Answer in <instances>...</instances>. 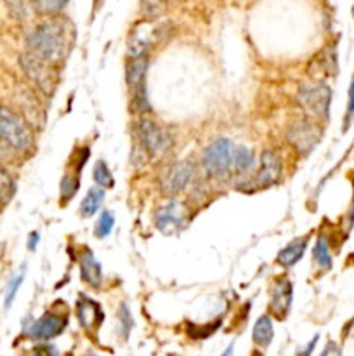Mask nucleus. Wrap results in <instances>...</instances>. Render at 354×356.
Masks as SVG:
<instances>
[{
    "instance_id": "obj_1",
    "label": "nucleus",
    "mask_w": 354,
    "mask_h": 356,
    "mask_svg": "<svg viewBox=\"0 0 354 356\" xmlns=\"http://www.w3.org/2000/svg\"><path fill=\"white\" fill-rule=\"evenodd\" d=\"M75 44V26L69 19L52 16L47 21L41 23L26 35L28 52L58 65L69 54Z\"/></svg>"
},
{
    "instance_id": "obj_2",
    "label": "nucleus",
    "mask_w": 354,
    "mask_h": 356,
    "mask_svg": "<svg viewBox=\"0 0 354 356\" xmlns=\"http://www.w3.org/2000/svg\"><path fill=\"white\" fill-rule=\"evenodd\" d=\"M0 141L16 151H30L35 145L28 122L8 106H0Z\"/></svg>"
},
{
    "instance_id": "obj_3",
    "label": "nucleus",
    "mask_w": 354,
    "mask_h": 356,
    "mask_svg": "<svg viewBox=\"0 0 354 356\" xmlns=\"http://www.w3.org/2000/svg\"><path fill=\"white\" fill-rule=\"evenodd\" d=\"M135 138H137L139 146L144 149L150 158H160L165 153L170 151L174 139L170 132L158 125L151 118H141L135 124Z\"/></svg>"
},
{
    "instance_id": "obj_4",
    "label": "nucleus",
    "mask_w": 354,
    "mask_h": 356,
    "mask_svg": "<svg viewBox=\"0 0 354 356\" xmlns=\"http://www.w3.org/2000/svg\"><path fill=\"white\" fill-rule=\"evenodd\" d=\"M234 143L228 138L212 141L201 153V165L210 178H224L233 171Z\"/></svg>"
},
{
    "instance_id": "obj_5",
    "label": "nucleus",
    "mask_w": 354,
    "mask_h": 356,
    "mask_svg": "<svg viewBox=\"0 0 354 356\" xmlns=\"http://www.w3.org/2000/svg\"><path fill=\"white\" fill-rule=\"evenodd\" d=\"M297 103L314 121H327L332 105V89L325 82L304 84L297 92Z\"/></svg>"
},
{
    "instance_id": "obj_6",
    "label": "nucleus",
    "mask_w": 354,
    "mask_h": 356,
    "mask_svg": "<svg viewBox=\"0 0 354 356\" xmlns=\"http://www.w3.org/2000/svg\"><path fill=\"white\" fill-rule=\"evenodd\" d=\"M283 174V160L278 151L273 149H266L261 155V167L257 169L256 174L250 176L247 181H243L241 185H238L240 191H257V189H264L273 186L274 182H278Z\"/></svg>"
},
{
    "instance_id": "obj_7",
    "label": "nucleus",
    "mask_w": 354,
    "mask_h": 356,
    "mask_svg": "<svg viewBox=\"0 0 354 356\" xmlns=\"http://www.w3.org/2000/svg\"><path fill=\"white\" fill-rule=\"evenodd\" d=\"M19 65H21L25 75L28 76L33 84L37 85L38 91H42L47 96H51L54 92L56 82H58V75H56L54 70L56 65L32 54V52H25L19 58Z\"/></svg>"
},
{
    "instance_id": "obj_8",
    "label": "nucleus",
    "mask_w": 354,
    "mask_h": 356,
    "mask_svg": "<svg viewBox=\"0 0 354 356\" xmlns=\"http://www.w3.org/2000/svg\"><path fill=\"white\" fill-rule=\"evenodd\" d=\"M322 127L316 121H297L287 129V141L294 146V149L300 155H309L322 139Z\"/></svg>"
},
{
    "instance_id": "obj_9",
    "label": "nucleus",
    "mask_w": 354,
    "mask_h": 356,
    "mask_svg": "<svg viewBox=\"0 0 354 356\" xmlns=\"http://www.w3.org/2000/svg\"><path fill=\"white\" fill-rule=\"evenodd\" d=\"M188 221V209L181 200H170L162 205L155 214V226L164 235H174Z\"/></svg>"
},
{
    "instance_id": "obj_10",
    "label": "nucleus",
    "mask_w": 354,
    "mask_h": 356,
    "mask_svg": "<svg viewBox=\"0 0 354 356\" xmlns=\"http://www.w3.org/2000/svg\"><path fill=\"white\" fill-rule=\"evenodd\" d=\"M66 327H68V313L49 311L33 322L26 334L35 341H51L61 335Z\"/></svg>"
},
{
    "instance_id": "obj_11",
    "label": "nucleus",
    "mask_w": 354,
    "mask_h": 356,
    "mask_svg": "<svg viewBox=\"0 0 354 356\" xmlns=\"http://www.w3.org/2000/svg\"><path fill=\"white\" fill-rule=\"evenodd\" d=\"M193 172V164L190 160L175 162L162 176V191L167 193V195H177V193H181L191 182Z\"/></svg>"
},
{
    "instance_id": "obj_12",
    "label": "nucleus",
    "mask_w": 354,
    "mask_h": 356,
    "mask_svg": "<svg viewBox=\"0 0 354 356\" xmlns=\"http://www.w3.org/2000/svg\"><path fill=\"white\" fill-rule=\"evenodd\" d=\"M157 39H160V30L157 26H153L151 23H139V25H135L127 42L129 58L146 56Z\"/></svg>"
},
{
    "instance_id": "obj_13",
    "label": "nucleus",
    "mask_w": 354,
    "mask_h": 356,
    "mask_svg": "<svg viewBox=\"0 0 354 356\" xmlns=\"http://www.w3.org/2000/svg\"><path fill=\"white\" fill-rule=\"evenodd\" d=\"M294 299V285L292 282L283 276V278H278L273 285V291H271V302L269 309L278 320H285L290 313V306H292Z\"/></svg>"
},
{
    "instance_id": "obj_14",
    "label": "nucleus",
    "mask_w": 354,
    "mask_h": 356,
    "mask_svg": "<svg viewBox=\"0 0 354 356\" xmlns=\"http://www.w3.org/2000/svg\"><path fill=\"white\" fill-rule=\"evenodd\" d=\"M77 316L84 331L96 334L101 324L104 322V313L98 301L82 294L77 301Z\"/></svg>"
},
{
    "instance_id": "obj_15",
    "label": "nucleus",
    "mask_w": 354,
    "mask_h": 356,
    "mask_svg": "<svg viewBox=\"0 0 354 356\" xmlns=\"http://www.w3.org/2000/svg\"><path fill=\"white\" fill-rule=\"evenodd\" d=\"M78 266H80L82 280H84L89 287L98 289L102 282V269L91 249H82L80 255H78Z\"/></svg>"
},
{
    "instance_id": "obj_16",
    "label": "nucleus",
    "mask_w": 354,
    "mask_h": 356,
    "mask_svg": "<svg viewBox=\"0 0 354 356\" xmlns=\"http://www.w3.org/2000/svg\"><path fill=\"white\" fill-rule=\"evenodd\" d=\"M150 66V58L146 56H137V58H129L125 65V81L129 89H135L139 85L146 84V73Z\"/></svg>"
},
{
    "instance_id": "obj_17",
    "label": "nucleus",
    "mask_w": 354,
    "mask_h": 356,
    "mask_svg": "<svg viewBox=\"0 0 354 356\" xmlns=\"http://www.w3.org/2000/svg\"><path fill=\"white\" fill-rule=\"evenodd\" d=\"M307 244H309V236H300V238H296V240L290 242L283 251L278 254L276 262L281 266V268H292L296 266L300 259L306 254Z\"/></svg>"
},
{
    "instance_id": "obj_18",
    "label": "nucleus",
    "mask_w": 354,
    "mask_h": 356,
    "mask_svg": "<svg viewBox=\"0 0 354 356\" xmlns=\"http://www.w3.org/2000/svg\"><path fill=\"white\" fill-rule=\"evenodd\" d=\"M256 167V155L247 146H234L233 171L238 174H249Z\"/></svg>"
},
{
    "instance_id": "obj_19",
    "label": "nucleus",
    "mask_w": 354,
    "mask_h": 356,
    "mask_svg": "<svg viewBox=\"0 0 354 356\" xmlns=\"http://www.w3.org/2000/svg\"><path fill=\"white\" fill-rule=\"evenodd\" d=\"M252 337L254 342L261 348H267L271 344L274 337V328H273V320H271L267 315H263L259 320L256 322L252 331Z\"/></svg>"
},
{
    "instance_id": "obj_20",
    "label": "nucleus",
    "mask_w": 354,
    "mask_h": 356,
    "mask_svg": "<svg viewBox=\"0 0 354 356\" xmlns=\"http://www.w3.org/2000/svg\"><path fill=\"white\" fill-rule=\"evenodd\" d=\"M313 258L322 269L332 268V252H330V240L325 233H320L316 244L313 247Z\"/></svg>"
},
{
    "instance_id": "obj_21",
    "label": "nucleus",
    "mask_w": 354,
    "mask_h": 356,
    "mask_svg": "<svg viewBox=\"0 0 354 356\" xmlns=\"http://www.w3.org/2000/svg\"><path fill=\"white\" fill-rule=\"evenodd\" d=\"M102 200H104V191H102V188L89 189V193L84 196V200H82L80 204L82 218H92V216L101 209Z\"/></svg>"
},
{
    "instance_id": "obj_22",
    "label": "nucleus",
    "mask_w": 354,
    "mask_h": 356,
    "mask_svg": "<svg viewBox=\"0 0 354 356\" xmlns=\"http://www.w3.org/2000/svg\"><path fill=\"white\" fill-rule=\"evenodd\" d=\"M80 172L75 171L74 174L69 172V174H65L61 179V186H59V196H61V204H68L77 191L80 189V178H78Z\"/></svg>"
},
{
    "instance_id": "obj_23",
    "label": "nucleus",
    "mask_w": 354,
    "mask_h": 356,
    "mask_svg": "<svg viewBox=\"0 0 354 356\" xmlns=\"http://www.w3.org/2000/svg\"><path fill=\"white\" fill-rule=\"evenodd\" d=\"M69 0H30V4L38 14L58 16L66 9Z\"/></svg>"
},
{
    "instance_id": "obj_24",
    "label": "nucleus",
    "mask_w": 354,
    "mask_h": 356,
    "mask_svg": "<svg viewBox=\"0 0 354 356\" xmlns=\"http://www.w3.org/2000/svg\"><path fill=\"white\" fill-rule=\"evenodd\" d=\"M16 193V181L8 169L0 165V205H8Z\"/></svg>"
},
{
    "instance_id": "obj_25",
    "label": "nucleus",
    "mask_w": 354,
    "mask_h": 356,
    "mask_svg": "<svg viewBox=\"0 0 354 356\" xmlns=\"http://www.w3.org/2000/svg\"><path fill=\"white\" fill-rule=\"evenodd\" d=\"M92 178H94L96 185H98L99 188H111V186L115 185V179H113V174H111L110 167H108L102 160L96 162Z\"/></svg>"
},
{
    "instance_id": "obj_26",
    "label": "nucleus",
    "mask_w": 354,
    "mask_h": 356,
    "mask_svg": "<svg viewBox=\"0 0 354 356\" xmlns=\"http://www.w3.org/2000/svg\"><path fill=\"white\" fill-rule=\"evenodd\" d=\"M115 228V216L111 211H102L96 224V236L98 238H106Z\"/></svg>"
},
{
    "instance_id": "obj_27",
    "label": "nucleus",
    "mask_w": 354,
    "mask_h": 356,
    "mask_svg": "<svg viewBox=\"0 0 354 356\" xmlns=\"http://www.w3.org/2000/svg\"><path fill=\"white\" fill-rule=\"evenodd\" d=\"M23 280H25V268L19 269V271L12 276V280L9 282L8 291H5V308H11L12 301H14V297H16V294H18L19 287H21Z\"/></svg>"
},
{
    "instance_id": "obj_28",
    "label": "nucleus",
    "mask_w": 354,
    "mask_h": 356,
    "mask_svg": "<svg viewBox=\"0 0 354 356\" xmlns=\"http://www.w3.org/2000/svg\"><path fill=\"white\" fill-rule=\"evenodd\" d=\"M118 320H120L122 337L127 339L131 335V331L134 328V320H132L131 309L127 308V304H122L120 309H118Z\"/></svg>"
},
{
    "instance_id": "obj_29",
    "label": "nucleus",
    "mask_w": 354,
    "mask_h": 356,
    "mask_svg": "<svg viewBox=\"0 0 354 356\" xmlns=\"http://www.w3.org/2000/svg\"><path fill=\"white\" fill-rule=\"evenodd\" d=\"M162 9H164V0H143L141 2V11L144 16H148V19L157 18Z\"/></svg>"
},
{
    "instance_id": "obj_30",
    "label": "nucleus",
    "mask_w": 354,
    "mask_h": 356,
    "mask_svg": "<svg viewBox=\"0 0 354 356\" xmlns=\"http://www.w3.org/2000/svg\"><path fill=\"white\" fill-rule=\"evenodd\" d=\"M354 118V76L353 81H351L349 85V96H347V112H346V125L344 129H347L351 125Z\"/></svg>"
},
{
    "instance_id": "obj_31",
    "label": "nucleus",
    "mask_w": 354,
    "mask_h": 356,
    "mask_svg": "<svg viewBox=\"0 0 354 356\" xmlns=\"http://www.w3.org/2000/svg\"><path fill=\"white\" fill-rule=\"evenodd\" d=\"M33 356H59V353L52 344H38L33 348Z\"/></svg>"
},
{
    "instance_id": "obj_32",
    "label": "nucleus",
    "mask_w": 354,
    "mask_h": 356,
    "mask_svg": "<svg viewBox=\"0 0 354 356\" xmlns=\"http://www.w3.org/2000/svg\"><path fill=\"white\" fill-rule=\"evenodd\" d=\"M322 356H342V349H340V346L337 344V342L330 341L329 344L325 346V349H323Z\"/></svg>"
},
{
    "instance_id": "obj_33",
    "label": "nucleus",
    "mask_w": 354,
    "mask_h": 356,
    "mask_svg": "<svg viewBox=\"0 0 354 356\" xmlns=\"http://www.w3.org/2000/svg\"><path fill=\"white\" fill-rule=\"evenodd\" d=\"M318 341H320V335H314L313 339H311V342H307V346L304 349H300V353H299V356H311L313 355V351H314V348H316V344H318Z\"/></svg>"
},
{
    "instance_id": "obj_34",
    "label": "nucleus",
    "mask_w": 354,
    "mask_h": 356,
    "mask_svg": "<svg viewBox=\"0 0 354 356\" xmlns=\"http://www.w3.org/2000/svg\"><path fill=\"white\" fill-rule=\"evenodd\" d=\"M38 242H41V235H38L37 231H33L32 235L28 236V249L30 251H35L38 245Z\"/></svg>"
},
{
    "instance_id": "obj_35",
    "label": "nucleus",
    "mask_w": 354,
    "mask_h": 356,
    "mask_svg": "<svg viewBox=\"0 0 354 356\" xmlns=\"http://www.w3.org/2000/svg\"><path fill=\"white\" fill-rule=\"evenodd\" d=\"M354 226V179H353V202H351V212H349V228Z\"/></svg>"
},
{
    "instance_id": "obj_36",
    "label": "nucleus",
    "mask_w": 354,
    "mask_h": 356,
    "mask_svg": "<svg viewBox=\"0 0 354 356\" xmlns=\"http://www.w3.org/2000/svg\"><path fill=\"white\" fill-rule=\"evenodd\" d=\"M233 351H234V344H230L226 348V351H224L221 356H233Z\"/></svg>"
},
{
    "instance_id": "obj_37",
    "label": "nucleus",
    "mask_w": 354,
    "mask_h": 356,
    "mask_svg": "<svg viewBox=\"0 0 354 356\" xmlns=\"http://www.w3.org/2000/svg\"><path fill=\"white\" fill-rule=\"evenodd\" d=\"M94 4H96V6H101V4H102V0H94Z\"/></svg>"
},
{
    "instance_id": "obj_38",
    "label": "nucleus",
    "mask_w": 354,
    "mask_h": 356,
    "mask_svg": "<svg viewBox=\"0 0 354 356\" xmlns=\"http://www.w3.org/2000/svg\"><path fill=\"white\" fill-rule=\"evenodd\" d=\"M84 356H98V355H94V353H89V355H84Z\"/></svg>"
},
{
    "instance_id": "obj_39",
    "label": "nucleus",
    "mask_w": 354,
    "mask_h": 356,
    "mask_svg": "<svg viewBox=\"0 0 354 356\" xmlns=\"http://www.w3.org/2000/svg\"><path fill=\"white\" fill-rule=\"evenodd\" d=\"M168 2H181V0H168Z\"/></svg>"
},
{
    "instance_id": "obj_40",
    "label": "nucleus",
    "mask_w": 354,
    "mask_h": 356,
    "mask_svg": "<svg viewBox=\"0 0 354 356\" xmlns=\"http://www.w3.org/2000/svg\"><path fill=\"white\" fill-rule=\"evenodd\" d=\"M353 16H354V6H353Z\"/></svg>"
}]
</instances>
